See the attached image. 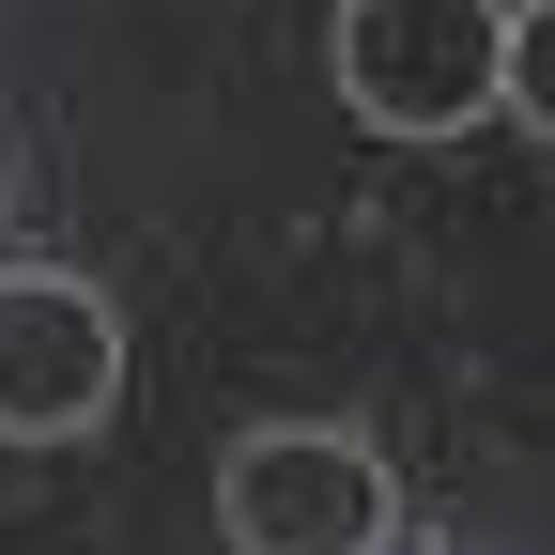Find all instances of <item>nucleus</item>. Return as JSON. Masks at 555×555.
I'll return each instance as SVG.
<instances>
[{"instance_id": "7ed1b4c3", "label": "nucleus", "mask_w": 555, "mask_h": 555, "mask_svg": "<svg viewBox=\"0 0 555 555\" xmlns=\"http://www.w3.org/2000/svg\"><path fill=\"white\" fill-rule=\"evenodd\" d=\"M108 401H124V309L62 262H0V433L78 448Z\"/></svg>"}, {"instance_id": "f03ea898", "label": "nucleus", "mask_w": 555, "mask_h": 555, "mask_svg": "<svg viewBox=\"0 0 555 555\" xmlns=\"http://www.w3.org/2000/svg\"><path fill=\"white\" fill-rule=\"evenodd\" d=\"M217 525H232V555H386L401 478L356 433H247L217 463Z\"/></svg>"}, {"instance_id": "20e7f679", "label": "nucleus", "mask_w": 555, "mask_h": 555, "mask_svg": "<svg viewBox=\"0 0 555 555\" xmlns=\"http://www.w3.org/2000/svg\"><path fill=\"white\" fill-rule=\"evenodd\" d=\"M494 108L525 139H555V0H509V62H494Z\"/></svg>"}, {"instance_id": "f257e3e1", "label": "nucleus", "mask_w": 555, "mask_h": 555, "mask_svg": "<svg viewBox=\"0 0 555 555\" xmlns=\"http://www.w3.org/2000/svg\"><path fill=\"white\" fill-rule=\"evenodd\" d=\"M339 108L371 139H463L494 124V62H509V0H339Z\"/></svg>"}]
</instances>
